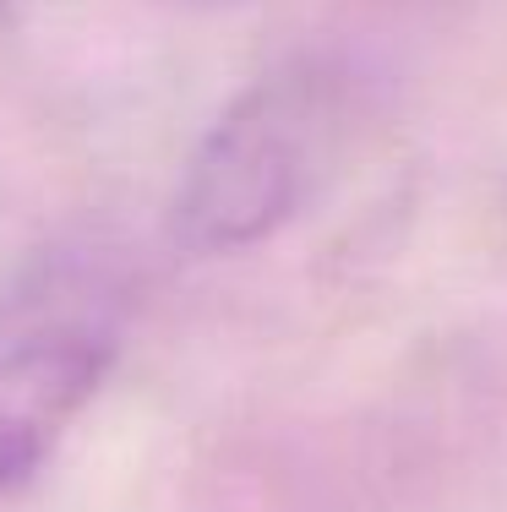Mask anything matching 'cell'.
Segmentation results:
<instances>
[{"label":"cell","mask_w":507,"mask_h":512,"mask_svg":"<svg viewBox=\"0 0 507 512\" xmlns=\"http://www.w3.org/2000/svg\"><path fill=\"white\" fill-rule=\"evenodd\" d=\"M344 131V77L295 60L251 82L197 142L169 202V235L197 256L268 240L300 213Z\"/></svg>","instance_id":"2"},{"label":"cell","mask_w":507,"mask_h":512,"mask_svg":"<svg viewBox=\"0 0 507 512\" xmlns=\"http://www.w3.org/2000/svg\"><path fill=\"white\" fill-rule=\"evenodd\" d=\"M131 311L126 267L104 240H66L0 289V496L50 463L104 371Z\"/></svg>","instance_id":"1"}]
</instances>
